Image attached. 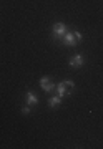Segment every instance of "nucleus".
<instances>
[{
    "label": "nucleus",
    "instance_id": "f257e3e1",
    "mask_svg": "<svg viewBox=\"0 0 103 149\" xmlns=\"http://www.w3.org/2000/svg\"><path fill=\"white\" fill-rule=\"evenodd\" d=\"M73 90H75V83L70 80H65L62 81V83H58L57 85V93H58V96H70L71 93H73Z\"/></svg>",
    "mask_w": 103,
    "mask_h": 149
},
{
    "label": "nucleus",
    "instance_id": "f03ea898",
    "mask_svg": "<svg viewBox=\"0 0 103 149\" xmlns=\"http://www.w3.org/2000/svg\"><path fill=\"white\" fill-rule=\"evenodd\" d=\"M62 40H63V45H67V47H75V45H78L81 42V33L80 32H67Z\"/></svg>",
    "mask_w": 103,
    "mask_h": 149
},
{
    "label": "nucleus",
    "instance_id": "7ed1b4c3",
    "mask_svg": "<svg viewBox=\"0 0 103 149\" xmlns=\"http://www.w3.org/2000/svg\"><path fill=\"white\" fill-rule=\"evenodd\" d=\"M52 30H53V37L63 38V35L68 32V27H67L65 23H62V22H57L53 27H52Z\"/></svg>",
    "mask_w": 103,
    "mask_h": 149
},
{
    "label": "nucleus",
    "instance_id": "20e7f679",
    "mask_svg": "<svg viewBox=\"0 0 103 149\" xmlns=\"http://www.w3.org/2000/svg\"><path fill=\"white\" fill-rule=\"evenodd\" d=\"M40 86H42V90H45V91H53L55 88H57L50 76H43V78L40 80Z\"/></svg>",
    "mask_w": 103,
    "mask_h": 149
},
{
    "label": "nucleus",
    "instance_id": "39448f33",
    "mask_svg": "<svg viewBox=\"0 0 103 149\" xmlns=\"http://www.w3.org/2000/svg\"><path fill=\"white\" fill-rule=\"evenodd\" d=\"M70 66L71 68H80V66H83V63H85V60H83V56L81 55H75V56H71L70 58Z\"/></svg>",
    "mask_w": 103,
    "mask_h": 149
},
{
    "label": "nucleus",
    "instance_id": "423d86ee",
    "mask_svg": "<svg viewBox=\"0 0 103 149\" xmlns=\"http://www.w3.org/2000/svg\"><path fill=\"white\" fill-rule=\"evenodd\" d=\"M60 104H62V96H52V98H50L48 100V106L50 108H58Z\"/></svg>",
    "mask_w": 103,
    "mask_h": 149
},
{
    "label": "nucleus",
    "instance_id": "0eeeda50",
    "mask_svg": "<svg viewBox=\"0 0 103 149\" xmlns=\"http://www.w3.org/2000/svg\"><path fill=\"white\" fill-rule=\"evenodd\" d=\"M27 104H28V106L38 104V98L33 95V91H28V93H27Z\"/></svg>",
    "mask_w": 103,
    "mask_h": 149
},
{
    "label": "nucleus",
    "instance_id": "6e6552de",
    "mask_svg": "<svg viewBox=\"0 0 103 149\" xmlns=\"http://www.w3.org/2000/svg\"><path fill=\"white\" fill-rule=\"evenodd\" d=\"M22 114H30V108H28V104L22 108Z\"/></svg>",
    "mask_w": 103,
    "mask_h": 149
}]
</instances>
